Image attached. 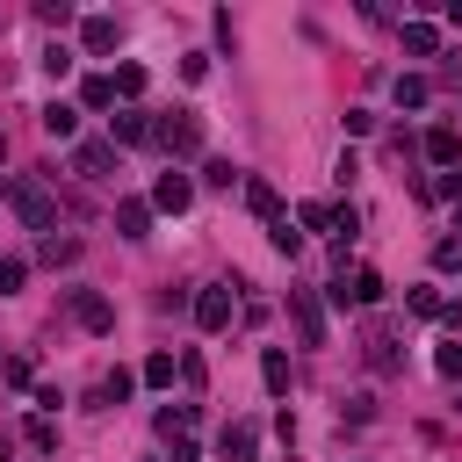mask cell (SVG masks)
I'll list each match as a JSON object with an SVG mask.
<instances>
[{"label": "cell", "mask_w": 462, "mask_h": 462, "mask_svg": "<svg viewBox=\"0 0 462 462\" xmlns=\"http://www.w3.org/2000/svg\"><path fill=\"white\" fill-rule=\"evenodd\" d=\"M7 202H14V217L36 224V231H51V217H58V202H51L36 180H7Z\"/></svg>", "instance_id": "1"}, {"label": "cell", "mask_w": 462, "mask_h": 462, "mask_svg": "<svg viewBox=\"0 0 462 462\" xmlns=\"http://www.w3.org/2000/svg\"><path fill=\"white\" fill-rule=\"evenodd\" d=\"M159 144H166V152H202V116H195V108L166 116V123H159Z\"/></svg>", "instance_id": "2"}, {"label": "cell", "mask_w": 462, "mask_h": 462, "mask_svg": "<svg viewBox=\"0 0 462 462\" xmlns=\"http://www.w3.org/2000/svg\"><path fill=\"white\" fill-rule=\"evenodd\" d=\"M332 303H361V310L383 303V274H375V267H354L346 282H332Z\"/></svg>", "instance_id": "3"}, {"label": "cell", "mask_w": 462, "mask_h": 462, "mask_svg": "<svg viewBox=\"0 0 462 462\" xmlns=\"http://www.w3.org/2000/svg\"><path fill=\"white\" fill-rule=\"evenodd\" d=\"M289 318H296L303 346H325V310H318V296H310V289H289Z\"/></svg>", "instance_id": "4"}, {"label": "cell", "mask_w": 462, "mask_h": 462, "mask_svg": "<svg viewBox=\"0 0 462 462\" xmlns=\"http://www.w3.org/2000/svg\"><path fill=\"white\" fill-rule=\"evenodd\" d=\"M426 159H433L440 173L462 166V130H455V123H433V130H426Z\"/></svg>", "instance_id": "5"}, {"label": "cell", "mask_w": 462, "mask_h": 462, "mask_svg": "<svg viewBox=\"0 0 462 462\" xmlns=\"http://www.w3.org/2000/svg\"><path fill=\"white\" fill-rule=\"evenodd\" d=\"M188 202H195V180H188V173H159V180H152V209H173V217H180Z\"/></svg>", "instance_id": "6"}, {"label": "cell", "mask_w": 462, "mask_h": 462, "mask_svg": "<svg viewBox=\"0 0 462 462\" xmlns=\"http://www.w3.org/2000/svg\"><path fill=\"white\" fill-rule=\"evenodd\" d=\"M72 318H79L87 332H108V325H116V303L94 296V289H72Z\"/></svg>", "instance_id": "7"}, {"label": "cell", "mask_w": 462, "mask_h": 462, "mask_svg": "<svg viewBox=\"0 0 462 462\" xmlns=\"http://www.w3.org/2000/svg\"><path fill=\"white\" fill-rule=\"evenodd\" d=\"M195 325H202V332H224V325H231V289H202V296H195Z\"/></svg>", "instance_id": "8"}, {"label": "cell", "mask_w": 462, "mask_h": 462, "mask_svg": "<svg viewBox=\"0 0 462 462\" xmlns=\"http://www.w3.org/2000/svg\"><path fill=\"white\" fill-rule=\"evenodd\" d=\"M116 144H159V123H152L144 108H123V116H116Z\"/></svg>", "instance_id": "9"}, {"label": "cell", "mask_w": 462, "mask_h": 462, "mask_svg": "<svg viewBox=\"0 0 462 462\" xmlns=\"http://www.w3.org/2000/svg\"><path fill=\"white\" fill-rule=\"evenodd\" d=\"M108 166H116V144H101V137L72 152V173H87V180H108Z\"/></svg>", "instance_id": "10"}, {"label": "cell", "mask_w": 462, "mask_h": 462, "mask_svg": "<svg viewBox=\"0 0 462 462\" xmlns=\"http://www.w3.org/2000/svg\"><path fill=\"white\" fill-rule=\"evenodd\" d=\"M217 448H224V462H253V448H260V426H245V419H238V426H224V440H217Z\"/></svg>", "instance_id": "11"}, {"label": "cell", "mask_w": 462, "mask_h": 462, "mask_svg": "<svg viewBox=\"0 0 462 462\" xmlns=\"http://www.w3.org/2000/svg\"><path fill=\"white\" fill-rule=\"evenodd\" d=\"M79 43H87L94 58H101V51H116V14H87V22H79Z\"/></svg>", "instance_id": "12"}, {"label": "cell", "mask_w": 462, "mask_h": 462, "mask_svg": "<svg viewBox=\"0 0 462 462\" xmlns=\"http://www.w3.org/2000/svg\"><path fill=\"white\" fill-rule=\"evenodd\" d=\"M245 209L274 224V217H282V195H274V180H245Z\"/></svg>", "instance_id": "13"}, {"label": "cell", "mask_w": 462, "mask_h": 462, "mask_svg": "<svg viewBox=\"0 0 462 462\" xmlns=\"http://www.w3.org/2000/svg\"><path fill=\"white\" fill-rule=\"evenodd\" d=\"M116 231L123 238H144L152 231V202H116Z\"/></svg>", "instance_id": "14"}, {"label": "cell", "mask_w": 462, "mask_h": 462, "mask_svg": "<svg viewBox=\"0 0 462 462\" xmlns=\"http://www.w3.org/2000/svg\"><path fill=\"white\" fill-rule=\"evenodd\" d=\"M43 130H51L58 144H65V137L79 130V108H72V101H51V108H43Z\"/></svg>", "instance_id": "15"}, {"label": "cell", "mask_w": 462, "mask_h": 462, "mask_svg": "<svg viewBox=\"0 0 462 462\" xmlns=\"http://www.w3.org/2000/svg\"><path fill=\"white\" fill-rule=\"evenodd\" d=\"M260 383H267L274 397L289 390V354H282V346H267V354H260Z\"/></svg>", "instance_id": "16"}, {"label": "cell", "mask_w": 462, "mask_h": 462, "mask_svg": "<svg viewBox=\"0 0 462 462\" xmlns=\"http://www.w3.org/2000/svg\"><path fill=\"white\" fill-rule=\"evenodd\" d=\"M404 51H411V58H433V51H440V29H426V22H404Z\"/></svg>", "instance_id": "17"}, {"label": "cell", "mask_w": 462, "mask_h": 462, "mask_svg": "<svg viewBox=\"0 0 462 462\" xmlns=\"http://www.w3.org/2000/svg\"><path fill=\"white\" fill-rule=\"evenodd\" d=\"M130 390H137V375H130V368H108V375H101V404H123Z\"/></svg>", "instance_id": "18"}, {"label": "cell", "mask_w": 462, "mask_h": 462, "mask_svg": "<svg viewBox=\"0 0 462 462\" xmlns=\"http://www.w3.org/2000/svg\"><path fill=\"white\" fill-rule=\"evenodd\" d=\"M79 101H87V108H108V101H116V87H108V72H94V79H79Z\"/></svg>", "instance_id": "19"}, {"label": "cell", "mask_w": 462, "mask_h": 462, "mask_svg": "<svg viewBox=\"0 0 462 462\" xmlns=\"http://www.w3.org/2000/svg\"><path fill=\"white\" fill-rule=\"evenodd\" d=\"M296 224H310V231H332V224H339V209H332V202H303V209H296Z\"/></svg>", "instance_id": "20"}, {"label": "cell", "mask_w": 462, "mask_h": 462, "mask_svg": "<svg viewBox=\"0 0 462 462\" xmlns=\"http://www.w3.org/2000/svg\"><path fill=\"white\" fill-rule=\"evenodd\" d=\"M137 383H152V390H166V383H173V354H152V361L137 368Z\"/></svg>", "instance_id": "21"}, {"label": "cell", "mask_w": 462, "mask_h": 462, "mask_svg": "<svg viewBox=\"0 0 462 462\" xmlns=\"http://www.w3.org/2000/svg\"><path fill=\"white\" fill-rule=\"evenodd\" d=\"M108 87H116V94H144V65H116Z\"/></svg>", "instance_id": "22"}, {"label": "cell", "mask_w": 462, "mask_h": 462, "mask_svg": "<svg viewBox=\"0 0 462 462\" xmlns=\"http://www.w3.org/2000/svg\"><path fill=\"white\" fill-rule=\"evenodd\" d=\"M397 108H426V79H419V72L397 79Z\"/></svg>", "instance_id": "23"}, {"label": "cell", "mask_w": 462, "mask_h": 462, "mask_svg": "<svg viewBox=\"0 0 462 462\" xmlns=\"http://www.w3.org/2000/svg\"><path fill=\"white\" fill-rule=\"evenodd\" d=\"M267 238H274V253H289V260L303 253V231H289V217H274V231H267Z\"/></svg>", "instance_id": "24"}, {"label": "cell", "mask_w": 462, "mask_h": 462, "mask_svg": "<svg viewBox=\"0 0 462 462\" xmlns=\"http://www.w3.org/2000/svg\"><path fill=\"white\" fill-rule=\"evenodd\" d=\"M426 195H440V202H462V166H448L440 180H426Z\"/></svg>", "instance_id": "25"}, {"label": "cell", "mask_w": 462, "mask_h": 462, "mask_svg": "<svg viewBox=\"0 0 462 462\" xmlns=\"http://www.w3.org/2000/svg\"><path fill=\"white\" fill-rule=\"evenodd\" d=\"M433 267L455 274V267H462V238H440V245H433Z\"/></svg>", "instance_id": "26"}, {"label": "cell", "mask_w": 462, "mask_h": 462, "mask_svg": "<svg viewBox=\"0 0 462 462\" xmlns=\"http://www.w3.org/2000/svg\"><path fill=\"white\" fill-rule=\"evenodd\" d=\"M43 72H51V79H65V72H72V51H65V43H51V51H43Z\"/></svg>", "instance_id": "27"}, {"label": "cell", "mask_w": 462, "mask_h": 462, "mask_svg": "<svg viewBox=\"0 0 462 462\" xmlns=\"http://www.w3.org/2000/svg\"><path fill=\"white\" fill-rule=\"evenodd\" d=\"M202 180H209V188H231V180H238V166H231V159H209V166H202Z\"/></svg>", "instance_id": "28"}, {"label": "cell", "mask_w": 462, "mask_h": 462, "mask_svg": "<svg viewBox=\"0 0 462 462\" xmlns=\"http://www.w3.org/2000/svg\"><path fill=\"white\" fill-rule=\"evenodd\" d=\"M29 448H43V455H51V448H58V426H51V419H29Z\"/></svg>", "instance_id": "29"}, {"label": "cell", "mask_w": 462, "mask_h": 462, "mask_svg": "<svg viewBox=\"0 0 462 462\" xmlns=\"http://www.w3.org/2000/svg\"><path fill=\"white\" fill-rule=\"evenodd\" d=\"M22 274H29V267L7 253V260H0V296H14V289H22Z\"/></svg>", "instance_id": "30"}, {"label": "cell", "mask_w": 462, "mask_h": 462, "mask_svg": "<svg viewBox=\"0 0 462 462\" xmlns=\"http://www.w3.org/2000/svg\"><path fill=\"white\" fill-rule=\"evenodd\" d=\"M36 22H51V29H65V22H72V7H65V0H43V7H36Z\"/></svg>", "instance_id": "31"}, {"label": "cell", "mask_w": 462, "mask_h": 462, "mask_svg": "<svg viewBox=\"0 0 462 462\" xmlns=\"http://www.w3.org/2000/svg\"><path fill=\"white\" fill-rule=\"evenodd\" d=\"M455 231H462V217H455Z\"/></svg>", "instance_id": "32"}]
</instances>
